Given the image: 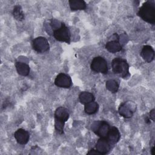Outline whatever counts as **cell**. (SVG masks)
<instances>
[{
	"label": "cell",
	"instance_id": "11",
	"mask_svg": "<svg viewBox=\"0 0 155 155\" xmlns=\"http://www.w3.org/2000/svg\"><path fill=\"white\" fill-rule=\"evenodd\" d=\"M140 56L147 62H151L154 58V50L151 46L145 45L142 48Z\"/></svg>",
	"mask_w": 155,
	"mask_h": 155
},
{
	"label": "cell",
	"instance_id": "24",
	"mask_svg": "<svg viewBox=\"0 0 155 155\" xmlns=\"http://www.w3.org/2000/svg\"><path fill=\"white\" fill-rule=\"evenodd\" d=\"M154 147H153L151 150V153L152 155H154Z\"/></svg>",
	"mask_w": 155,
	"mask_h": 155
},
{
	"label": "cell",
	"instance_id": "19",
	"mask_svg": "<svg viewBox=\"0 0 155 155\" xmlns=\"http://www.w3.org/2000/svg\"><path fill=\"white\" fill-rule=\"evenodd\" d=\"M106 88L112 93H117L119 90V84L114 79H109L106 81Z\"/></svg>",
	"mask_w": 155,
	"mask_h": 155
},
{
	"label": "cell",
	"instance_id": "1",
	"mask_svg": "<svg viewBox=\"0 0 155 155\" xmlns=\"http://www.w3.org/2000/svg\"><path fill=\"white\" fill-rule=\"evenodd\" d=\"M137 15L144 21L151 24L155 23V3L154 1H147L139 8Z\"/></svg>",
	"mask_w": 155,
	"mask_h": 155
},
{
	"label": "cell",
	"instance_id": "8",
	"mask_svg": "<svg viewBox=\"0 0 155 155\" xmlns=\"http://www.w3.org/2000/svg\"><path fill=\"white\" fill-rule=\"evenodd\" d=\"M111 144L105 137H100L97 141L96 144V150L101 154V155H104L107 154L111 150Z\"/></svg>",
	"mask_w": 155,
	"mask_h": 155
},
{
	"label": "cell",
	"instance_id": "15",
	"mask_svg": "<svg viewBox=\"0 0 155 155\" xmlns=\"http://www.w3.org/2000/svg\"><path fill=\"white\" fill-rule=\"evenodd\" d=\"M68 3L70 9L73 11L83 10L87 8V4L83 0H70Z\"/></svg>",
	"mask_w": 155,
	"mask_h": 155
},
{
	"label": "cell",
	"instance_id": "20",
	"mask_svg": "<svg viewBox=\"0 0 155 155\" xmlns=\"http://www.w3.org/2000/svg\"><path fill=\"white\" fill-rule=\"evenodd\" d=\"M12 14L15 19L18 21H22L24 19V13L21 5H16L13 7Z\"/></svg>",
	"mask_w": 155,
	"mask_h": 155
},
{
	"label": "cell",
	"instance_id": "13",
	"mask_svg": "<svg viewBox=\"0 0 155 155\" xmlns=\"http://www.w3.org/2000/svg\"><path fill=\"white\" fill-rule=\"evenodd\" d=\"M106 138L112 145L117 143L120 138V133L118 128L116 127H110Z\"/></svg>",
	"mask_w": 155,
	"mask_h": 155
},
{
	"label": "cell",
	"instance_id": "6",
	"mask_svg": "<svg viewBox=\"0 0 155 155\" xmlns=\"http://www.w3.org/2000/svg\"><path fill=\"white\" fill-rule=\"evenodd\" d=\"M32 47L36 52L42 53L50 49V45L48 40L45 37L39 36L33 40Z\"/></svg>",
	"mask_w": 155,
	"mask_h": 155
},
{
	"label": "cell",
	"instance_id": "4",
	"mask_svg": "<svg viewBox=\"0 0 155 155\" xmlns=\"http://www.w3.org/2000/svg\"><path fill=\"white\" fill-rule=\"evenodd\" d=\"M53 35L56 40L58 41L66 42L68 44L70 43L71 33L70 30L63 22L59 28L53 31Z\"/></svg>",
	"mask_w": 155,
	"mask_h": 155
},
{
	"label": "cell",
	"instance_id": "21",
	"mask_svg": "<svg viewBox=\"0 0 155 155\" xmlns=\"http://www.w3.org/2000/svg\"><path fill=\"white\" fill-rule=\"evenodd\" d=\"M65 123L60 122L57 120H54V128L58 133L62 134L64 133V127Z\"/></svg>",
	"mask_w": 155,
	"mask_h": 155
},
{
	"label": "cell",
	"instance_id": "9",
	"mask_svg": "<svg viewBox=\"0 0 155 155\" xmlns=\"http://www.w3.org/2000/svg\"><path fill=\"white\" fill-rule=\"evenodd\" d=\"M115 38L114 39L107 42L105 44V49L109 52L112 53H115L122 50V47L119 42V38L117 33H114Z\"/></svg>",
	"mask_w": 155,
	"mask_h": 155
},
{
	"label": "cell",
	"instance_id": "2",
	"mask_svg": "<svg viewBox=\"0 0 155 155\" xmlns=\"http://www.w3.org/2000/svg\"><path fill=\"white\" fill-rule=\"evenodd\" d=\"M112 70L114 74L125 78L130 76L129 65L125 59L121 58H115L111 62Z\"/></svg>",
	"mask_w": 155,
	"mask_h": 155
},
{
	"label": "cell",
	"instance_id": "22",
	"mask_svg": "<svg viewBox=\"0 0 155 155\" xmlns=\"http://www.w3.org/2000/svg\"><path fill=\"white\" fill-rule=\"evenodd\" d=\"M87 154H97V155H101V154L96 150L94 148L91 149L90 150H89V151L87 153Z\"/></svg>",
	"mask_w": 155,
	"mask_h": 155
},
{
	"label": "cell",
	"instance_id": "18",
	"mask_svg": "<svg viewBox=\"0 0 155 155\" xmlns=\"http://www.w3.org/2000/svg\"><path fill=\"white\" fill-rule=\"evenodd\" d=\"M99 108V104L94 101L85 105L84 111L87 114H93L97 112Z\"/></svg>",
	"mask_w": 155,
	"mask_h": 155
},
{
	"label": "cell",
	"instance_id": "3",
	"mask_svg": "<svg viewBox=\"0 0 155 155\" xmlns=\"http://www.w3.org/2000/svg\"><path fill=\"white\" fill-rule=\"evenodd\" d=\"M110 127L109 124L105 120H96L92 123L90 128L99 137L106 138Z\"/></svg>",
	"mask_w": 155,
	"mask_h": 155
},
{
	"label": "cell",
	"instance_id": "14",
	"mask_svg": "<svg viewBox=\"0 0 155 155\" xmlns=\"http://www.w3.org/2000/svg\"><path fill=\"white\" fill-rule=\"evenodd\" d=\"M15 67L18 73L23 76H27L29 74L30 68L29 65L23 62H16L15 63Z\"/></svg>",
	"mask_w": 155,
	"mask_h": 155
},
{
	"label": "cell",
	"instance_id": "7",
	"mask_svg": "<svg viewBox=\"0 0 155 155\" xmlns=\"http://www.w3.org/2000/svg\"><path fill=\"white\" fill-rule=\"evenodd\" d=\"M54 84L60 88H69L72 85V80L68 74L61 73L56 77Z\"/></svg>",
	"mask_w": 155,
	"mask_h": 155
},
{
	"label": "cell",
	"instance_id": "23",
	"mask_svg": "<svg viewBox=\"0 0 155 155\" xmlns=\"http://www.w3.org/2000/svg\"><path fill=\"white\" fill-rule=\"evenodd\" d=\"M154 109H153L150 112V119H151L153 121L155 120V113H154Z\"/></svg>",
	"mask_w": 155,
	"mask_h": 155
},
{
	"label": "cell",
	"instance_id": "10",
	"mask_svg": "<svg viewBox=\"0 0 155 155\" xmlns=\"http://www.w3.org/2000/svg\"><path fill=\"white\" fill-rule=\"evenodd\" d=\"M14 137L17 142L21 145H25L29 140V133L24 129L19 128L14 133Z\"/></svg>",
	"mask_w": 155,
	"mask_h": 155
},
{
	"label": "cell",
	"instance_id": "12",
	"mask_svg": "<svg viewBox=\"0 0 155 155\" xmlns=\"http://www.w3.org/2000/svg\"><path fill=\"white\" fill-rule=\"evenodd\" d=\"M69 118V113L67 108L64 107H59L56 108L54 112V120L65 123Z\"/></svg>",
	"mask_w": 155,
	"mask_h": 155
},
{
	"label": "cell",
	"instance_id": "17",
	"mask_svg": "<svg viewBox=\"0 0 155 155\" xmlns=\"http://www.w3.org/2000/svg\"><path fill=\"white\" fill-rule=\"evenodd\" d=\"M79 99L81 104L85 105L90 102L94 101L95 97L94 95L90 92L82 91L79 95Z\"/></svg>",
	"mask_w": 155,
	"mask_h": 155
},
{
	"label": "cell",
	"instance_id": "5",
	"mask_svg": "<svg viewBox=\"0 0 155 155\" xmlns=\"http://www.w3.org/2000/svg\"><path fill=\"white\" fill-rule=\"evenodd\" d=\"M90 68L92 71L96 73L107 74L108 71V64L105 58L101 56L94 57L91 61Z\"/></svg>",
	"mask_w": 155,
	"mask_h": 155
},
{
	"label": "cell",
	"instance_id": "16",
	"mask_svg": "<svg viewBox=\"0 0 155 155\" xmlns=\"http://www.w3.org/2000/svg\"><path fill=\"white\" fill-rule=\"evenodd\" d=\"M118 112L119 114L124 118L128 119L133 116V112L131 109L124 103H122L118 108Z\"/></svg>",
	"mask_w": 155,
	"mask_h": 155
}]
</instances>
